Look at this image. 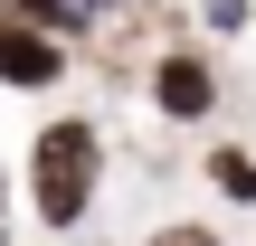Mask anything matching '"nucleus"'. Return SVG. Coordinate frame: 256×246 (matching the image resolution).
<instances>
[{"label": "nucleus", "instance_id": "f257e3e1", "mask_svg": "<svg viewBox=\"0 0 256 246\" xmlns=\"http://www.w3.org/2000/svg\"><path fill=\"white\" fill-rule=\"evenodd\" d=\"M19 190H28V218L38 228H86L95 190H104V133L86 114H57L28 133V161H19Z\"/></svg>", "mask_w": 256, "mask_h": 246}, {"label": "nucleus", "instance_id": "f03ea898", "mask_svg": "<svg viewBox=\"0 0 256 246\" xmlns=\"http://www.w3.org/2000/svg\"><path fill=\"white\" fill-rule=\"evenodd\" d=\"M152 104H162L171 123H200V114H218V66H209L200 47H171V57H152Z\"/></svg>", "mask_w": 256, "mask_h": 246}, {"label": "nucleus", "instance_id": "7ed1b4c3", "mask_svg": "<svg viewBox=\"0 0 256 246\" xmlns=\"http://www.w3.org/2000/svg\"><path fill=\"white\" fill-rule=\"evenodd\" d=\"M0 85H10V95H48V85H66V38L10 19V28H0Z\"/></svg>", "mask_w": 256, "mask_h": 246}, {"label": "nucleus", "instance_id": "20e7f679", "mask_svg": "<svg viewBox=\"0 0 256 246\" xmlns=\"http://www.w3.org/2000/svg\"><path fill=\"white\" fill-rule=\"evenodd\" d=\"M209 190L238 199V209H256V152L247 142H218V152H209Z\"/></svg>", "mask_w": 256, "mask_h": 246}, {"label": "nucleus", "instance_id": "39448f33", "mask_svg": "<svg viewBox=\"0 0 256 246\" xmlns=\"http://www.w3.org/2000/svg\"><path fill=\"white\" fill-rule=\"evenodd\" d=\"M142 246H218V228H200V218H171V228H152Z\"/></svg>", "mask_w": 256, "mask_h": 246}, {"label": "nucleus", "instance_id": "423d86ee", "mask_svg": "<svg viewBox=\"0 0 256 246\" xmlns=\"http://www.w3.org/2000/svg\"><path fill=\"white\" fill-rule=\"evenodd\" d=\"M209 28H247V0H209Z\"/></svg>", "mask_w": 256, "mask_h": 246}]
</instances>
